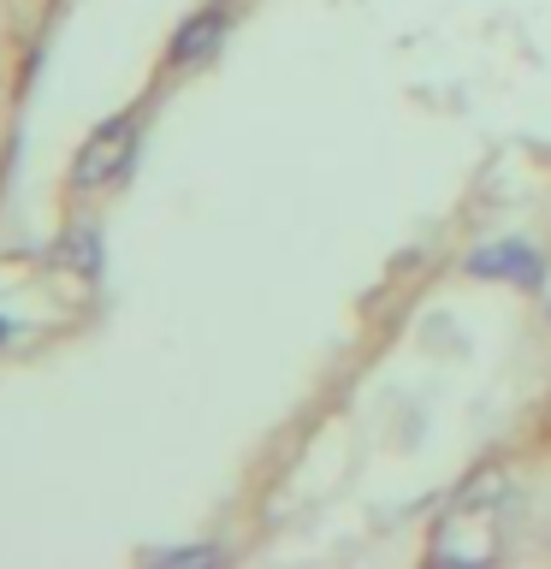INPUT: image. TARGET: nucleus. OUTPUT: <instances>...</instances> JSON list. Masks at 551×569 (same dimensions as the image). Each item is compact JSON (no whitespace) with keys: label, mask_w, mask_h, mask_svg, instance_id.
I'll list each match as a JSON object with an SVG mask.
<instances>
[{"label":"nucleus","mask_w":551,"mask_h":569,"mask_svg":"<svg viewBox=\"0 0 551 569\" xmlns=\"http://www.w3.org/2000/svg\"><path fill=\"white\" fill-rule=\"evenodd\" d=\"M131 160H137V113H113L107 124L89 131V142L78 149V160H71V184L101 190V184H113V178H124Z\"/></svg>","instance_id":"1"},{"label":"nucleus","mask_w":551,"mask_h":569,"mask_svg":"<svg viewBox=\"0 0 551 569\" xmlns=\"http://www.w3.org/2000/svg\"><path fill=\"white\" fill-rule=\"evenodd\" d=\"M469 273H474V279H510V284H522V291H540L545 261H540V249H533L528 238H504V243L474 249V256H469Z\"/></svg>","instance_id":"2"},{"label":"nucleus","mask_w":551,"mask_h":569,"mask_svg":"<svg viewBox=\"0 0 551 569\" xmlns=\"http://www.w3.org/2000/svg\"><path fill=\"white\" fill-rule=\"evenodd\" d=\"M226 30H231V12H226V7H202L196 18H184V24H178L167 60H172V66H196V60H208V53L226 42Z\"/></svg>","instance_id":"3"},{"label":"nucleus","mask_w":551,"mask_h":569,"mask_svg":"<svg viewBox=\"0 0 551 569\" xmlns=\"http://www.w3.org/2000/svg\"><path fill=\"white\" fill-rule=\"evenodd\" d=\"M53 256H60L66 267H78V273H96V267H101V238L89 226H78L60 249H53Z\"/></svg>","instance_id":"4"},{"label":"nucleus","mask_w":551,"mask_h":569,"mask_svg":"<svg viewBox=\"0 0 551 569\" xmlns=\"http://www.w3.org/2000/svg\"><path fill=\"white\" fill-rule=\"evenodd\" d=\"M154 563H220V551L213 546H167V551H154Z\"/></svg>","instance_id":"5"},{"label":"nucleus","mask_w":551,"mask_h":569,"mask_svg":"<svg viewBox=\"0 0 551 569\" xmlns=\"http://www.w3.org/2000/svg\"><path fill=\"white\" fill-rule=\"evenodd\" d=\"M0 345H7V320H0Z\"/></svg>","instance_id":"6"}]
</instances>
